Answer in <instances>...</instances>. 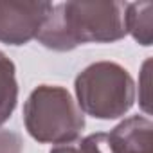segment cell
<instances>
[{"instance_id":"cell-1","label":"cell","mask_w":153,"mask_h":153,"mask_svg":"<svg viewBox=\"0 0 153 153\" xmlns=\"http://www.w3.org/2000/svg\"><path fill=\"white\" fill-rule=\"evenodd\" d=\"M126 2H61L52 6L36 40L58 52L83 43H114L126 36Z\"/></svg>"},{"instance_id":"cell-2","label":"cell","mask_w":153,"mask_h":153,"mask_svg":"<svg viewBox=\"0 0 153 153\" xmlns=\"http://www.w3.org/2000/svg\"><path fill=\"white\" fill-rule=\"evenodd\" d=\"M24 124L42 144H67L79 139L85 115L65 87L40 85L24 105Z\"/></svg>"},{"instance_id":"cell-3","label":"cell","mask_w":153,"mask_h":153,"mask_svg":"<svg viewBox=\"0 0 153 153\" xmlns=\"http://www.w3.org/2000/svg\"><path fill=\"white\" fill-rule=\"evenodd\" d=\"M78 106L101 121L123 117L135 101V81L115 61H96L85 67L74 81Z\"/></svg>"},{"instance_id":"cell-4","label":"cell","mask_w":153,"mask_h":153,"mask_svg":"<svg viewBox=\"0 0 153 153\" xmlns=\"http://www.w3.org/2000/svg\"><path fill=\"white\" fill-rule=\"evenodd\" d=\"M52 11L51 2H0V42L25 45L34 40Z\"/></svg>"},{"instance_id":"cell-5","label":"cell","mask_w":153,"mask_h":153,"mask_svg":"<svg viewBox=\"0 0 153 153\" xmlns=\"http://www.w3.org/2000/svg\"><path fill=\"white\" fill-rule=\"evenodd\" d=\"M153 123L144 115H131L121 121L108 137L112 153H151Z\"/></svg>"},{"instance_id":"cell-6","label":"cell","mask_w":153,"mask_h":153,"mask_svg":"<svg viewBox=\"0 0 153 153\" xmlns=\"http://www.w3.org/2000/svg\"><path fill=\"white\" fill-rule=\"evenodd\" d=\"M124 29L137 43L149 47L153 43V4L151 2H126Z\"/></svg>"},{"instance_id":"cell-7","label":"cell","mask_w":153,"mask_h":153,"mask_svg":"<svg viewBox=\"0 0 153 153\" xmlns=\"http://www.w3.org/2000/svg\"><path fill=\"white\" fill-rule=\"evenodd\" d=\"M18 103V83L15 63L0 51V126L13 115Z\"/></svg>"},{"instance_id":"cell-8","label":"cell","mask_w":153,"mask_h":153,"mask_svg":"<svg viewBox=\"0 0 153 153\" xmlns=\"http://www.w3.org/2000/svg\"><path fill=\"white\" fill-rule=\"evenodd\" d=\"M49 153H112L106 133H90L79 140L54 146Z\"/></svg>"},{"instance_id":"cell-9","label":"cell","mask_w":153,"mask_h":153,"mask_svg":"<svg viewBox=\"0 0 153 153\" xmlns=\"http://www.w3.org/2000/svg\"><path fill=\"white\" fill-rule=\"evenodd\" d=\"M24 140L22 135L13 130L0 128V153H22Z\"/></svg>"}]
</instances>
